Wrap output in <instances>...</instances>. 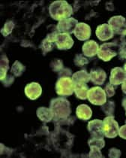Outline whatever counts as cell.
<instances>
[{
    "label": "cell",
    "mask_w": 126,
    "mask_h": 158,
    "mask_svg": "<svg viewBox=\"0 0 126 158\" xmlns=\"http://www.w3.org/2000/svg\"><path fill=\"white\" fill-rule=\"evenodd\" d=\"M52 69L55 72H61L63 69V63L61 60H55L50 64Z\"/></svg>",
    "instance_id": "29"
},
{
    "label": "cell",
    "mask_w": 126,
    "mask_h": 158,
    "mask_svg": "<svg viewBox=\"0 0 126 158\" xmlns=\"http://www.w3.org/2000/svg\"><path fill=\"white\" fill-rule=\"evenodd\" d=\"M95 34L98 39L103 42L112 39L114 35L113 30L107 23H104V24L98 26L95 31Z\"/></svg>",
    "instance_id": "12"
},
{
    "label": "cell",
    "mask_w": 126,
    "mask_h": 158,
    "mask_svg": "<svg viewBox=\"0 0 126 158\" xmlns=\"http://www.w3.org/2000/svg\"><path fill=\"white\" fill-rule=\"evenodd\" d=\"M37 116L41 121L47 123L53 120V114L50 109L45 107H40L37 110Z\"/></svg>",
    "instance_id": "18"
},
{
    "label": "cell",
    "mask_w": 126,
    "mask_h": 158,
    "mask_svg": "<svg viewBox=\"0 0 126 158\" xmlns=\"http://www.w3.org/2000/svg\"><path fill=\"white\" fill-rule=\"evenodd\" d=\"M89 90V89L86 84H77L74 87V93L78 99L84 100L87 99Z\"/></svg>",
    "instance_id": "20"
},
{
    "label": "cell",
    "mask_w": 126,
    "mask_h": 158,
    "mask_svg": "<svg viewBox=\"0 0 126 158\" xmlns=\"http://www.w3.org/2000/svg\"><path fill=\"white\" fill-rule=\"evenodd\" d=\"M124 69H125V71L126 72V63L125 65H124Z\"/></svg>",
    "instance_id": "37"
},
{
    "label": "cell",
    "mask_w": 126,
    "mask_h": 158,
    "mask_svg": "<svg viewBox=\"0 0 126 158\" xmlns=\"http://www.w3.org/2000/svg\"><path fill=\"white\" fill-rule=\"evenodd\" d=\"M88 145L89 146L90 148H98L99 150H101V149L104 147L105 142L104 140V139L93 138V137H91V139H89V140L88 141Z\"/></svg>",
    "instance_id": "23"
},
{
    "label": "cell",
    "mask_w": 126,
    "mask_h": 158,
    "mask_svg": "<svg viewBox=\"0 0 126 158\" xmlns=\"http://www.w3.org/2000/svg\"><path fill=\"white\" fill-rule=\"evenodd\" d=\"M122 106H123V107H124V109H126V97H124L123 99H122Z\"/></svg>",
    "instance_id": "36"
},
{
    "label": "cell",
    "mask_w": 126,
    "mask_h": 158,
    "mask_svg": "<svg viewBox=\"0 0 126 158\" xmlns=\"http://www.w3.org/2000/svg\"><path fill=\"white\" fill-rule=\"evenodd\" d=\"M122 91H123L124 94H126V81H125V82H124L123 84H122Z\"/></svg>",
    "instance_id": "35"
},
{
    "label": "cell",
    "mask_w": 126,
    "mask_h": 158,
    "mask_svg": "<svg viewBox=\"0 0 126 158\" xmlns=\"http://www.w3.org/2000/svg\"><path fill=\"white\" fill-rule=\"evenodd\" d=\"M54 44H55V42L53 41V39H51L50 37L47 36V38L43 41L41 44V48L42 51H43V54L45 55L46 53L50 52V51H52L54 47Z\"/></svg>",
    "instance_id": "25"
},
{
    "label": "cell",
    "mask_w": 126,
    "mask_h": 158,
    "mask_svg": "<svg viewBox=\"0 0 126 158\" xmlns=\"http://www.w3.org/2000/svg\"><path fill=\"white\" fill-rule=\"evenodd\" d=\"M73 81L75 85L77 84H86L90 81V75L86 70H81V71L77 72L72 75Z\"/></svg>",
    "instance_id": "19"
},
{
    "label": "cell",
    "mask_w": 126,
    "mask_h": 158,
    "mask_svg": "<svg viewBox=\"0 0 126 158\" xmlns=\"http://www.w3.org/2000/svg\"><path fill=\"white\" fill-rule=\"evenodd\" d=\"M125 115H126V109H125Z\"/></svg>",
    "instance_id": "39"
},
{
    "label": "cell",
    "mask_w": 126,
    "mask_h": 158,
    "mask_svg": "<svg viewBox=\"0 0 126 158\" xmlns=\"http://www.w3.org/2000/svg\"><path fill=\"white\" fill-rule=\"evenodd\" d=\"M25 94L29 99L35 100L41 97L42 94V88L38 83L32 82L26 86Z\"/></svg>",
    "instance_id": "14"
},
{
    "label": "cell",
    "mask_w": 126,
    "mask_h": 158,
    "mask_svg": "<svg viewBox=\"0 0 126 158\" xmlns=\"http://www.w3.org/2000/svg\"><path fill=\"white\" fill-rule=\"evenodd\" d=\"M100 151L101 150L95 148H92L89 156V157H104Z\"/></svg>",
    "instance_id": "31"
},
{
    "label": "cell",
    "mask_w": 126,
    "mask_h": 158,
    "mask_svg": "<svg viewBox=\"0 0 126 158\" xmlns=\"http://www.w3.org/2000/svg\"><path fill=\"white\" fill-rule=\"evenodd\" d=\"M108 24L113 32L118 35H124L126 30V20L122 16H114L109 20Z\"/></svg>",
    "instance_id": "7"
},
{
    "label": "cell",
    "mask_w": 126,
    "mask_h": 158,
    "mask_svg": "<svg viewBox=\"0 0 126 158\" xmlns=\"http://www.w3.org/2000/svg\"><path fill=\"white\" fill-rule=\"evenodd\" d=\"M117 86H114L111 85L110 83H107L105 86L104 91L106 93V95L107 97H112L115 95L116 94V88Z\"/></svg>",
    "instance_id": "28"
},
{
    "label": "cell",
    "mask_w": 126,
    "mask_h": 158,
    "mask_svg": "<svg viewBox=\"0 0 126 158\" xmlns=\"http://www.w3.org/2000/svg\"><path fill=\"white\" fill-rule=\"evenodd\" d=\"M90 81L95 85H103L107 78V74L101 68L93 69L90 72Z\"/></svg>",
    "instance_id": "15"
},
{
    "label": "cell",
    "mask_w": 126,
    "mask_h": 158,
    "mask_svg": "<svg viewBox=\"0 0 126 158\" xmlns=\"http://www.w3.org/2000/svg\"><path fill=\"white\" fill-rule=\"evenodd\" d=\"M121 155H122L121 151L115 148H112L109 151V157H120Z\"/></svg>",
    "instance_id": "32"
},
{
    "label": "cell",
    "mask_w": 126,
    "mask_h": 158,
    "mask_svg": "<svg viewBox=\"0 0 126 158\" xmlns=\"http://www.w3.org/2000/svg\"><path fill=\"white\" fill-rule=\"evenodd\" d=\"M118 49V45L115 43H104L99 47L98 56L103 61L108 62L114 56H117Z\"/></svg>",
    "instance_id": "4"
},
{
    "label": "cell",
    "mask_w": 126,
    "mask_h": 158,
    "mask_svg": "<svg viewBox=\"0 0 126 158\" xmlns=\"http://www.w3.org/2000/svg\"><path fill=\"white\" fill-rule=\"evenodd\" d=\"M14 28V23L12 20H8L6 23H5L4 27L2 29L1 32L4 36H8V35L11 33L12 30Z\"/></svg>",
    "instance_id": "26"
},
{
    "label": "cell",
    "mask_w": 126,
    "mask_h": 158,
    "mask_svg": "<svg viewBox=\"0 0 126 158\" xmlns=\"http://www.w3.org/2000/svg\"><path fill=\"white\" fill-rule=\"evenodd\" d=\"M77 39L81 41L88 40L91 35V28L85 23H79L77 25L74 32Z\"/></svg>",
    "instance_id": "13"
},
{
    "label": "cell",
    "mask_w": 126,
    "mask_h": 158,
    "mask_svg": "<svg viewBox=\"0 0 126 158\" xmlns=\"http://www.w3.org/2000/svg\"><path fill=\"white\" fill-rule=\"evenodd\" d=\"M98 49H99V45L94 40L87 41L83 44L82 47L83 55L85 56H88V57H93L98 54Z\"/></svg>",
    "instance_id": "16"
},
{
    "label": "cell",
    "mask_w": 126,
    "mask_h": 158,
    "mask_svg": "<svg viewBox=\"0 0 126 158\" xmlns=\"http://www.w3.org/2000/svg\"><path fill=\"white\" fill-rule=\"evenodd\" d=\"M78 23H79L76 19L70 18L59 21L57 28L58 32H59L60 33L71 34L74 32V30Z\"/></svg>",
    "instance_id": "8"
},
{
    "label": "cell",
    "mask_w": 126,
    "mask_h": 158,
    "mask_svg": "<svg viewBox=\"0 0 126 158\" xmlns=\"http://www.w3.org/2000/svg\"><path fill=\"white\" fill-rule=\"evenodd\" d=\"M101 109L107 116H113L115 112V102L113 101H108L101 106Z\"/></svg>",
    "instance_id": "24"
},
{
    "label": "cell",
    "mask_w": 126,
    "mask_h": 158,
    "mask_svg": "<svg viewBox=\"0 0 126 158\" xmlns=\"http://www.w3.org/2000/svg\"><path fill=\"white\" fill-rule=\"evenodd\" d=\"M9 69V61L6 55H2L0 60V79L4 80L6 78V73Z\"/></svg>",
    "instance_id": "21"
},
{
    "label": "cell",
    "mask_w": 126,
    "mask_h": 158,
    "mask_svg": "<svg viewBox=\"0 0 126 158\" xmlns=\"http://www.w3.org/2000/svg\"><path fill=\"white\" fill-rule=\"evenodd\" d=\"M124 35H125V36H126V30H125V32H124Z\"/></svg>",
    "instance_id": "38"
},
{
    "label": "cell",
    "mask_w": 126,
    "mask_h": 158,
    "mask_svg": "<svg viewBox=\"0 0 126 158\" xmlns=\"http://www.w3.org/2000/svg\"><path fill=\"white\" fill-rule=\"evenodd\" d=\"M14 81V78L12 75H8L4 80L2 81L5 87H9L11 84H13Z\"/></svg>",
    "instance_id": "33"
},
{
    "label": "cell",
    "mask_w": 126,
    "mask_h": 158,
    "mask_svg": "<svg viewBox=\"0 0 126 158\" xmlns=\"http://www.w3.org/2000/svg\"><path fill=\"white\" fill-rule=\"evenodd\" d=\"M75 83L70 77H62L56 84V91L61 97H69L74 92Z\"/></svg>",
    "instance_id": "3"
},
{
    "label": "cell",
    "mask_w": 126,
    "mask_h": 158,
    "mask_svg": "<svg viewBox=\"0 0 126 158\" xmlns=\"http://www.w3.org/2000/svg\"><path fill=\"white\" fill-rule=\"evenodd\" d=\"M76 114L79 119L83 121H88L91 118L93 111L89 106L86 104L80 105L76 109Z\"/></svg>",
    "instance_id": "17"
},
{
    "label": "cell",
    "mask_w": 126,
    "mask_h": 158,
    "mask_svg": "<svg viewBox=\"0 0 126 158\" xmlns=\"http://www.w3.org/2000/svg\"><path fill=\"white\" fill-rule=\"evenodd\" d=\"M74 64L78 66H83L88 64L89 60L82 54H77L74 60Z\"/></svg>",
    "instance_id": "27"
},
{
    "label": "cell",
    "mask_w": 126,
    "mask_h": 158,
    "mask_svg": "<svg viewBox=\"0 0 126 158\" xmlns=\"http://www.w3.org/2000/svg\"><path fill=\"white\" fill-rule=\"evenodd\" d=\"M119 57L121 60H126V42H123L119 46Z\"/></svg>",
    "instance_id": "30"
},
{
    "label": "cell",
    "mask_w": 126,
    "mask_h": 158,
    "mask_svg": "<svg viewBox=\"0 0 126 158\" xmlns=\"http://www.w3.org/2000/svg\"><path fill=\"white\" fill-rule=\"evenodd\" d=\"M55 44L59 50H69L74 45V40L70 34L57 32L55 38Z\"/></svg>",
    "instance_id": "9"
},
{
    "label": "cell",
    "mask_w": 126,
    "mask_h": 158,
    "mask_svg": "<svg viewBox=\"0 0 126 158\" xmlns=\"http://www.w3.org/2000/svg\"><path fill=\"white\" fill-rule=\"evenodd\" d=\"M50 109L53 114V121L65 119L71 114L70 102L65 98L59 97L52 99Z\"/></svg>",
    "instance_id": "2"
},
{
    "label": "cell",
    "mask_w": 126,
    "mask_h": 158,
    "mask_svg": "<svg viewBox=\"0 0 126 158\" xmlns=\"http://www.w3.org/2000/svg\"><path fill=\"white\" fill-rule=\"evenodd\" d=\"M126 81V72L121 67H116L111 70L110 83L114 86L122 85Z\"/></svg>",
    "instance_id": "11"
},
{
    "label": "cell",
    "mask_w": 126,
    "mask_h": 158,
    "mask_svg": "<svg viewBox=\"0 0 126 158\" xmlns=\"http://www.w3.org/2000/svg\"><path fill=\"white\" fill-rule=\"evenodd\" d=\"M87 99L92 104L102 106L107 102L106 93L100 87H92L89 90Z\"/></svg>",
    "instance_id": "6"
},
{
    "label": "cell",
    "mask_w": 126,
    "mask_h": 158,
    "mask_svg": "<svg viewBox=\"0 0 126 158\" xmlns=\"http://www.w3.org/2000/svg\"><path fill=\"white\" fill-rule=\"evenodd\" d=\"M88 131L93 138L104 139V133L103 131V121L101 120H93L89 121L87 126Z\"/></svg>",
    "instance_id": "10"
},
{
    "label": "cell",
    "mask_w": 126,
    "mask_h": 158,
    "mask_svg": "<svg viewBox=\"0 0 126 158\" xmlns=\"http://www.w3.org/2000/svg\"><path fill=\"white\" fill-rule=\"evenodd\" d=\"M49 12L53 19L60 21L65 19L70 18L74 13V11L72 6L67 2L61 0L51 3L49 7Z\"/></svg>",
    "instance_id": "1"
},
{
    "label": "cell",
    "mask_w": 126,
    "mask_h": 158,
    "mask_svg": "<svg viewBox=\"0 0 126 158\" xmlns=\"http://www.w3.org/2000/svg\"><path fill=\"white\" fill-rule=\"evenodd\" d=\"M26 71V67L23 66L21 63L19 61H15L14 63L13 64L12 68L11 69V73L13 74L14 76L20 77Z\"/></svg>",
    "instance_id": "22"
},
{
    "label": "cell",
    "mask_w": 126,
    "mask_h": 158,
    "mask_svg": "<svg viewBox=\"0 0 126 158\" xmlns=\"http://www.w3.org/2000/svg\"><path fill=\"white\" fill-rule=\"evenodd\" d=\"M119 127L118 123L114 119L113 116H107L103 121V131L104 136L109 139H114L118 135Z\"/></svg>",
    "instance_id": "5"
},
{
    "label": "cell",
    "mask_w": 126,
    "mask_h": 158,
    "mask_svg": "<svg viewBox=\"0 0 126 158\" xmlns=\"http://www.w3.org/2000/svg\"><path fill=\"white\" fill-rule=\"evenodd\" d=\"M118 135L123 139H126V124L123 125V126L121 127L120 128Z\"/></svg>",
    "instance_id": "34"
}]
</instances>
